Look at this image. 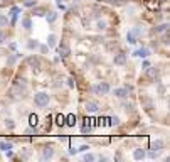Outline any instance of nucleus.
<instances>
[{"instance_id":"35","label":"nucleus","mask_w":170,"mask_h":162,"mask_svg":"<svg viewBox=\"0 0 170 162\" xmlns=\"http://www.w3.org/2000/svg\"><path fill=\"white\" fill-rule=\"evenodd\" d=\"M15 56H14V54H10V56H9V58H7V64H14L15 63Z\"/></svg>"},{"instance_id":"45","label":"nucleus","mask_w":170,"mask_h":162,"mask_svg":"<svg viewBox=\"0 0 170 162\" xmlns=\"http://www.w3.org/2000/svg\"><path fill=\"white\" fill-rule=\"evenodd\" d=\"M91 91H93L94 95H99V91H98V84H94L93 88H91Z\"/></svg>"},{"instance_id":"22","label":"nucleus","mask_w":170,"mask_h":162,"mask_svg":"<svg viewBox=\"0 0 170 162\" xmlns=\"http://www.w3.org/2000/svg\"><path fill=\"white\" fill-rule=\"evenodd\" d=\"M9 149H14V145H12L10 142H2L0 140V150H9Z\"/></svg>"},{"instance_id":"24","label":"nucleus","mask_w":170,"mask_h":162,"mask_svg":"<svg viewBox=\"0 0 170 162\" xmlns=\"http://www.w3.org/2000/svg\"><path fill=\"white\" fill-rule=\"evenodd\" d=\"M37 49H39V52H41V54H47L51 47L47 46V44H39V46H37Z\"/></svg>"},{"instance_id":"29","label":"nucleus","mask_w":170,"mask_h":162,"mask_svg":"<svg viewBox=\"0 0 170 162\" xmlns=\"http://www.w3.org/2000/svg\"><path fill=\"white\" fill-rule=\"evenodd\" d=\"M153 100H148V101H147V100H145L143 101V106H145V110H150V108H153Z\"/></svg>"},{"instance_id":"12","label":"nucleus","mask_w":170,"mask_h":162,"mask_svg":"<svg viewBox=\"0 0 170 162\" xmlns=\"http://www.w3.org/2000/svg\"><path fill=\"white\" fill-rule=\"evenodd\" d=\"M133 159L135 161H143V159H147L143 149H135L133 150Z\"/></svg>"},{"instance_id":"31","label":"nucleus","mask_w":170,"mask_h":162,"mask_svg":"<svg viewBox=\"0 0 170 162\" xmlns=\"http://www.w3.org/2000/svg\"><path fill=\"white\" fill-rule=\"evenodd\" d=\"M89 149H91V147H89V145H88V144H82V145H81V147H77L76 150H77V152H88V150H89Z\"/></svg>"},{"instance_id":"37","label":"nucleus","mask_w":170,"mask_h":162,"mask_svg":"<svg viewBox=\"0 0 170 162\" xmlns=\"http://www.w3.org/2000/svg\"><path fill=\"white\" fill-rule=\"evenodd\" d=\"M131 32H133V34H135L136 37H140V36H142V29H140V27H135V29H133Z\"/></svg>"},{"instance_id":"11","label":"nucleus","mask_w":170,"mask_h":162,"mask_svg":"<svg viewBox=\"0 0 170 162\" xmlns=\"http://www.w3.org/2000/svg\"><path fill=\"white\" fill-rule=\"evenodd\" d=\"M86 110H88L89 113H96V111L99 110V103L98 101H88V103H86Z\"/></svg>"},{"instance_id":"5","label":"nucleus","mask_w":170,"mask_h":162,"mask_svg":"<svg viewBox=\"0 0 170 162\" xmlns=\"http://www.w3.org/2000/svg\"><path fill=\"white\" fill-rule=\"evenodd\" d=\"M26 64H29L31 68H39V64H41V59L37 58L36 54H31V56H27Z\"/></svg>"},{"instance_id":"33","label":"nucleus","mask_w":170,"mask_h":162,"mask_svg":"<svg viewBox=\"0 0 170 162\" xmlns=\"http://www.w3.org/2000/svg\"><path fill=\"white\" fill-rule=\"evenodd\" d=\"M24 133H26V135H36L37 130H36V128H31V127H29V128H26V132H24Z\"/></svg>"},{"instance_id":"36","label":"nucleus","mask_w":170,"mask_h":162,"mask_svg":"<svg viewBox=\"0 0 170 162\" xmlns=\"http://www.w3.org/2000/svg\"><path fill=\"white\" fill-rule=\"evenodd\" d=\"M66 84L72 89V88H74V79H72V78H67V79H66Z\"/></svg>"},{"instance_id":"39","label":"nucleus","mask_w":170,"mask_h":162,"mask_svg":"<svg viewBox=\"0 0 170 162\" xmlns=\"http://www.w3.org/2000/svg\"><path fill=\"white\" fill-rule=\"evenodd\" d=\"M5 39H7V34L4 31H0V44H2V42H5Z\"/></svg>"},{"instance_id":"8","label":"nucleus","mask_w":170,"mask_h":162,"mask_svg":"<svg viewBox=\"0 0 170 162\" xmlns=\"http://www.w3.org/2000/svg\"><path fill=\"white\" fill-rule=\"evenodd\" d=\"M163 147H165V142L162 140V139H157V140H153L152 144H150V149H152V150L162 152V150H163Z\"/></svg>"},{"instance_id":"2","label":"nucleus","mask_w":170,"mask_h":162,"mask_svg":"<svg viewBox=\"0 0 170 162\" xmlns=\"http://www.w3.org/2000/svg\"><path fill=\"white\" fill-rule=\"evenodd\" d=\"M34 103H36L37 108H46L47 105L51 103V96L44 91H39V93L34 95Z\"/></svg>"},{"instance_id":"23","label":"nucleus","mask_w":170,"mask_h":162,"mask_svg":"<svg viewBox=\"0 0 170 162\" xmlns=\"http://www.w3.org/2000/svg\"><path fill=\"white\" fill-rule=\"evenodd\" d=\"M34 9H36V10L32 12V15H37V17H44V15H46V9H37V5L34 7Z\"/></svg>"},{"instance_id":"30","label":"nucleus","mask_w":170,"mask_h":162,"mask_svg":"<svg viewBox=\"0 0 170 162\" xmlns=\"http://www.w3.org/2000/svg\"><path fill=\"white\" fill-rule=\"evenodd\" d=\"M7 24H9V19H7L5 15H0V29H2V27H7Z\"/></svg>"},{"instance_id":"9","label":"nucleus","mask_w":170,"mask_h":162,"mask_svg":"<svg viewBox=\"0 0 170 162\" xmlns=\"http://www.w3.org/2000/svg\"><path fill=\"white\" fill-rule=\"evenodd\" d=\"M150 54H152V51L150 49H147V47H142V49H136V51L133 52V56H138V58H148Z\"/></svg>"},{"instance_id":"1","label":"nucleus","mask_w":170,"mask_h":162,"mask_svg":"<svg viewBox=\"0 0 170 162\" xmlns=\"http://www.w3.org/2000/svg\"><path fill=\"white\" fill-rule=\"evenodd\" d=\"M27 93V84H20V83H14L12 84L10 91H9V96H10L14 101H19L26 96Z\"/></svg>"},{"instance_id":"4","label":"nucleus","mask_w":170,"mask_h":162,"mask_svg":"<svg viewBox=\"0 0 170 162\" xmlns=\"http://www.w3.org/2000/svg\"><path fill=\"white\" fill-rule=\"evenodd\" d=\"M52 157H54V147H51V145L44 147V149H42L41 159H42V161H51Z\"/></svg>"},{"instance_id":"10","label":"nucleus","mask_w":170,"mask_h":162,"mask_svg":"<svg viewBox=\"0 0 170 162\" xmlns=\"http://www.w3.org/2000/svg\"><path fill=\"white\" fill-rule=\"evenodd\" d=\"M46 21H47V24H54V22L57 21V12H54V10H46Z\"/></svg>"},{"instance_id":"38","label":"nucleus","mask_w":170,"mask_h":162,"mask_svg":"<svg viewBox=\"0 0 170 162\" xmlns=\"http://www.w3.org/2000/svg\"><path fill=\"white\" fill-rule=\"evenodd\" d=\"M150 66H152V64H150V61H148L147 58H145V61L142 63V68H143V69H147V68H150Z\"/></svg>"},{"instance_id":"27","label":"nucleus","mask_w":170,"mask_h":162,"mask_svg":"<svg viewBox=\"0 0 170 162\" xmlns=\"http://www.w3.org/2000/svg\"><path fill=\"white\" fill-rule=\"evenodd\" d=\"M94 159H96V155H94V154H91V152H88V154H84V155H82V161H86V162L94 161Z\"/></svg>"},{"instance_id":"21","label":"nucleus","mask_w":170,"mask_h":162,"mask_svg":"<svg viewBox=\"0 0 170 162\" xmlns=\"http://www.w3.org/2000/svg\"><path fill=\"white\" fill-rule=\"evenodd\" d=\"M160 154H162V152H158V150H152V149H150L148 152H145V155L148 157V159H157V157H158Z\"/></svg>"},{"instance_id":"49","label":"nucleus","mask_w":170,"mask_h":162,"mask_svg":"<svg viewBox=\"0 0 170 162\" xmlns=\"http://www.w3.org/2000/svg\"><path fill=\"white\" fill-rule=\"evenodd\" d=\"M54 2H56V4H61V2H62V0H54Z\"/></svg>"},{"instance_id":"44","label":"nucleus","mask_w":170,"mask_h":162,"mask_svg":"<svg viewBox=\"0 0 170 162\" xmlns=\"http://www.w3.org/2000/svg\"><path fill=\"white\" fill-rule=\"evenodd\" d=\"M91 132V128H88V127H81V133H89Z\"/></svg>"},{"instance_id":"42","label":"nucleus","mask_w":170,"mask_h":162,"mask_svg":"<svg viewBox=\"0 0 170 162\" xmlns=\"http://www.w3.org/2000/svg\"><path fill=\"white\" fill-rule=\"evenodd\" d=\"M19 12H20V7H12V9H10V15H12V14H19Z\"/></svg>"},{"instance_id":"48","label":"nucleus","mask_w":170,"mask_h":162,"mask_svg":"<svg viewBox=\"0 0 170 162\" xmlns=\"http://www.w3.org/2000/svg\"><path fill=\"white\" fill-rule=\"evenodd\" d=\"M2 4H9V2H12V0H0Z\"/></svg>"},{"instance_id":"34","label":"nucleus","mask_w":170,"mask_h":162,"mask_svg":"<svg viewBox=\"0 0 170 162\" xmlns=\"http://www.w3.org/2000/svg\"><path fill=\"white\" fill-rule=\"evenodd\" d=\"M162 39H163V44H165V46H169V31L163 32V37H162Z\"/></svg>"},{"instance_id":"41","label":"nucleus","mask_w":170,"mask_h":162,"mask_svg":"<svg viewBox=\"0 0 170 162\" xmlns=\"http://www.w3.org/2000/svg\"><path fill=\"white\" fill-rule=\"evenodd\" d=\"M118 123H120V117L115 115L113 118H111V125H118Z\"/></svg>"},{"instance_id":"16","label":"nucleus","mask_w":170,"mask_h":162,"mask_svg":"<svg viewBox=\"0 0 170 162\" xmlns=\"http://www.w3.org/2000/svg\"><path fill=\"white\" fill-rule=\"evenodd\" d=\"M108 27V22L104 21V19H96V29L98 31H104Z\"/></svg>"},{"instance_id":"19","label":"nucleus","mask_w":170,"mask_h":162,"mask_svg":"<svg viewBox=\"0 0 170 162\" xmlns=\"http://www.w3.org/2000/svg\"><path fill=\"white\" fill-rule=\"evenodd\" d=\"M56 44H57V37L54 36V34H49V36H47V46L54 47Z\"/></svg>"},{"instance_id":"3","label":"nucleus","mask_w":170,"mask_h":162,"mask_svg":"<svg viewBox=\"0 0 170 162\" xmlns=\"http://www.w3.org/2000/svg\"><path fill=\"white\" fill-rule=\"evenodd\" d=\"M113 63L116 64V66H125V64H126V54H125L123 51L116 52L115 58H113Z\"/></svg>"},{"instance_id":"17","label":"nucleus","mask_w":170,"mask_h":162,"mask_svg":"<svg viewBox=\"0 0 170 162\" xmlns=\"http://www.w3.org/2000/svg\"><path fill=\"white\" fill-rule=\"evenodd\" d=\"M165 31H169V22H163V24H158V26L155 27V32H158V34H163Z\"/></svg>"},{"instance_id":"26","label":"nucleus","mask_w":170,"mask_h":162,"mask_svg":"<svg viewBox=\"0 0 170 162\" xmlns=\"http://www.w3.org/2000/svg\"><path fill=\"white\" fill-rule=\"evenodd\" d=\"M121 108H125L126 111H131V103H130V101H126V98L121 100Z\"/></svg>"},{"instance_id":"20","label":"nucleus","mask_w":170,"mask_h":162,"mask_svg":"<svg viewBox=\"0 0 170 162\" xmlns=\"http://www.w3.org/2000/svg\"><path fill=\"white\" fill-rule=\"evenodd\" d=\"M37 46H39V42L36 41V39H31V41H27L26 47L29 49V51H34V49H37Z\"/></svg>"},{"instance_id":"46","label":"nucleus","mask_w":170,"mask_h":162,"mask_svg":"<svg viewBox=\"0 0 170 162\" xmlns=\"http://www.w3.org/2000/svg\"><path fill=\"white\" fill-rule=\"evenodd\" d=\"M76 154H77L76 149H69V155H76Z\"/></svg>"},{"instance_id":"14","label":"nucleus","mask_w":170,"mask_h":162,"mask_svg":"<svg viewBox=\"0 0 170 162\" xmlns=\"http://www.w3.org/2000/svg\"><path fill=\"white\" fill-rule=\"evenodd\" d=\"M126 42H128V44H131V46H135V44L138 42V37L135 36L131 31H128V32H126Z\"/></svg>"},{"instance_id":"28","label":"nucleus","mask_w":170,"mask_h":162,"mask_svg":"<svg viewBox=\"0 0 170 162\" xmlns=\"http://www.w3.org/2000/svg\"><path fill=\"white\" fill-rule=\"evenodd\" d=\"M5 127H7V128H10V130H12V128H15V122L12 120V118H7V120H5Z\"/></svg>"},{"instance_id":"6","label":"nucleus","mask_w":170,"mask_h":162,"mask_svg":"<svg viewBox=\"0 0 170 162\" xmlns=\"http://www.w3.org/2000/svg\"><path fill=\"white\" fill-rule=\"evenodd\" d=\"M113 95H115L118 100H125V98H128V89L125 88V86H121V88H116V89H115Z\"/></svg>"},{"instance_id":"32","label":"nucleus","mask_w":170,"mask_h":162,"mask_svg":"<svg viewBox=\"0 0 170 162\" xmlns=\"http://www.w3.org/2000/svg\"><path fill=\"white\" fill-rule=\"evenodd\" d=\"M81 24L84 27H89L91 26V19H88V17H84V19H81Z\"/></svg>"},{"instance_id":"43","label":"nucleus","mask_w":170,"mask_h":162,"mask_svg":"<svg viewBox=\"0 0 170 162\" xmlns=\"http://www.w3.org/2000/svg\"><path fill=\"white\" fill-rule=\"evenodd\" d=\"M9 49H10V51H17V42H10V44H9Z\"/></svg>"},{"instance_id":"47","label":"nucleus","mask_w":170,"mask_h":162,"mask_svg":"<svg viewBox=\"0 0 170 162\" xmlns=\"http://www.w3.org/2000/svg\"><path fill=\"white\" fill-rule=\"evenodd\" d=\"M52 61H54V63H59V61H61V58H59V56H54V59H52Z\"/></svg>"},{"instance_id":"13","label":"nucleus","mask_w":170,"mask_h":162,"mask_svg":"<svg viewBox=\"0 0 170 162\" xmlns=\"http://www.w3.org/2000/svg\"><path fill=\"white\" fill-rule=\"evenodd\" d=\"M145 73H147V76H148V78L157 79V76H158V69H157V68H152V66H150V68L145 69Z\"/></svg>"},{"instance_id":"40","label":"nucleus","mask_w":170,"mask_h":162,"mask_svg":"<svg viewBox=\"0 0 170 162\" xmlns=\"http://www.w3.org/2000/svg\"><path fill=\"white\" fill-rule=\"evenodd\" d=\"M52 86H54V88H61V86H62V81H61V79H56V81L52 83Z\"/></svg>"},{"instance_id":"25","label":"nucleus","mask_w":170,"mask_h":162,"mask_svg":"<svg viewBox=\"0 0 170 162\" xmlns=\"http://www.w3.org/2000/svg\"><path fill=\"white\" fill-rule=\"evenodd\" d=\"M36 5H37V0H26V2H24V7H26V9H34Z\"/></svg>"},{"instance_id":"18","label":"nucleus","mask_w":170,"mask_h":162,"mask_svg":"<svg viewBox=\"0 0 170 162\" xmlns=\"http://www.w3.org/2000/svg\"><path fill=\"white\" fill-rule=\"evenodd\" d=\"M69 52H71V51H69V47H67L66 44H62V46H61V51H59V54H61V59H66L67 56H69Z\"/></svg>"},{"instance_id":"7","label":"nucleus","mask_w":170,"mask_h":162,"mask_svg":"<svg viewBox=\"0 0 170 162\" xmlns=\"http://www.w3.org/2000/svg\"><path fill=\"white\" fill-rule=\"evenodd\" d=\"M109 83H106V81H101V83H98V91H99V96H104V95L109 93Z\"/></svg>"},{"instance_id":"15","label":"nucleus","mask_w":170,"mask_h":162,"mask_svg":"<svg viewBox=\"0 0 170 162\" xmlns=\"http://www.w3.org/2000/svg\"><path fill=\"white\" fill-rule=\"evenodd\" d=\"M22 27H24L26 31H32V19L31 17H24V19H22Z\"/></svg>"}]
</instances>
